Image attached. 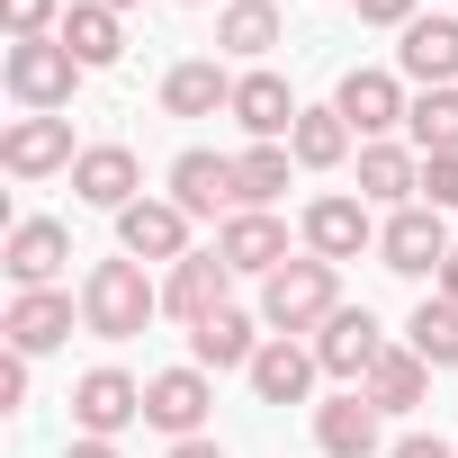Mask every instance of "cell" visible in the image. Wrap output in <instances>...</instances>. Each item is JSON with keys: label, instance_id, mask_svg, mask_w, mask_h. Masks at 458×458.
I'll return each mask as SVG.
<instances>
[{"label": "cell", "instance_id": "25", "mask_svg": "<svg viewBox=\"0 0 458 458\" xmlns=\"http://www.w3.org/2000/svg\"><path fill=\"white\" fill-rule=\"evenodd\" d=\"M360 395H369L377 413H413V404L431 395V360H422V351H395V342H386V360H377V369L360 377Z\"/></svg>", "mask_w": 458, "mask_h": 458}, {"label": "cell", "instance_id": "9", "mask_svg": "<svg viewBox=\"0 0 458 458\" xmlns=\"http://www.w3.org/2000/svg\"><path fill=\"white\" fill-rule=\"evenodd\" d=\"M225 288H234L225 252H189V261H171V279H162V315H180V324L198 333L207 315H225Z\"/></svg>", "mask_w": 458, "mask_h": 458}, {"label": "cell", "instance_id": "19", "mask_svg": "<svg viewBox=\"0 0 458 458\" xmlns=\"http://www.w3.org/2000/svg\"><path fill=\"white\" fill-rule=\"evenodd\" d=\"M315 369H324V360H315L306 342H288V333H270V342H261V360H252L243 377H252V395H261V404H306V386H315Z\"/></svg>", "mask_w": 458, "mask_h": 458}, {"label": "cell", "instance_id": "20", "mask_svg": "<svg viewBox=\"0 0 458 458\" xmlns=\"http://www.w3.org/2000/svg\"><path fill=\"white\" fill-rule=\"evenodd\" d=\"M377 404L351 386V395H333V404H315V449L324 458H377Z\"/></svg>", "mask_w": 458, "mask_h": 458}, {"label": "cell", "instance_id": "15", "mask_svg": "<svg viewBox=\"0 0 458 458\" xmlns=\"http://www.w3.org/2000/svg\"><path fill=\"white\" fill-rule=\"evenodd\" d=\"M333 108L351 117V135H369V144H377L386 126H404V108H413V99H404V81H395V72H369V64H360V72H342Z\"/></svg>", "mask_w": 458, "mask_h": 458}, {"label": "cell", "instance_id": "27", "mask_svg": "<svg viewBox=\"0 0 458 458\" xmlns=\"http://www.w3.org/2000/svg\"><path fill=\"white\" fill-rule=\"evenodd\" d=\"M288 153H297V171H333V162H351V117H342V108H306L297 135H288Z\"/></svg>", "mask_w": 458, "mask_h": 458}, {"label": "cell", "instance_id": "13", "mask_svg": "<svg viewBox=\"0 0 458 458\" xmlns=\"http://www.w3.org/2000/svg\"><path fill=\"white\" fill-rule=\"evenodd\" d=\"M72 117H19L10 135H0V171H19V180H46V171H72Z\"/></svg>", "mask_w": 458, "mask_h": 458}, {"label": "cell", "instance_id": "39", "mask_svg": "<svg viewBox=\"0 0 458 458\" xmlns=\"http://www.w3.org/2000/svg\"><path fill=\"white\" fill-rule=\"evenodd\" d=\"M440 297L458 306V243H449V261H440Z\"/></svg>", "mask_w": 458, "mask_h": 458}, {"label": "cell", "instance_id": "32", "mask_svg": "<svg viewBox=\"0 0 458 458\" xmlns=\"http://www.w3.org/2000/svg\"><path fill=\"white\" fill-rule=\"evenodd\" d=\"M0 28H10V37H55L64 0H0Z\"/></svg>", "mask_w": 458, "mask_h": 458}, {"label": "cell", "instance_id": "14", "mask_svg": "<svg viewBox=\"0 0 458 458\" xmlns=\"http://www.w3.org/2000/svg\"><path fill=\"white\" fill-rule=\"evenodd\" d=\"M225 117H234L243 135H261V144H288L306 108H297V90H288L279 72H243V81H234V108H225Z\"/></svg>", "mask_w": 458, "mask_h": 458}, {"label": "cell", "instance_id": "10", "mask_svg": "<svg viewBox=\"0 0 458 458\" xmlns=\"http://www.w3.org/2000/svg\"><path fill=\"white\" fill-rule=\"evenodd\" d=\"M0 333H10L19 360H46L55 342H72V297H64V288H19L10 315H0Z\"/></svg>", "mask_w": 458, "mask_h": 458}, {"label": "cell", "instance_id": "36", "mask_svg": "<svg viewBox=\"0 0 458 458\" xmlns=\"http://www.w3.org/2000/svg\"><path fill=\"white\" fill-rule=\"evenodd\" d=\"M386 458H458V449H449V440H431V431H413V440H395Z\"/></svg>", "mask_w": 458, "mask_h": 458}, {"label": "cell", "instance_id": "7", "mask_svg": "<svg viewBox=\"0 0 458 458\" xmlns=\"http://www.w3.org/2000/svg\"><path fill=\"white\" fill-rule=\"evenodd\" d=\"M369 243H377L369 198H315V207H306V252H315V261H333V270H342V261H360Z\"/></svg>", "mask_w": 458, "mask_h": 458}, {"label": "cell", "instance_id": "17", "mask_svg": "<svg viewBox=\"0 0 458 458\" xmlns=\"http://www.w3.org/2000/svg\"><path fill=\"white\" fill-rule=\"evenodd\" d=\"M135 189H144V171H135V153H126V144H90V153L72 162V198H81V207L126 216V207H135Z\"/></svg>", "mask_w": 458, "mask_h": 458}, {"label": "cell", "instance_id": "8", "mask_svg": "<svg viewBox=\"0 0 458 458\" xmlns=\"http://www.w3.org/2000/svg\"><path fill=\"white\" fill-rule=\"evenodd\" d=\"M216 252H225V270H252V279H270V270H288V225L270 216V207H243V216H225V234H216Z\"/></svg>", "mask_w": 458, "mask_h": 458}, {"label": "cell", "instance_id": "6", "mask_svg": "<svg viewBox=\"0 0 458 458\" xmlns=\"http://www.w3.org/2000/svg\"><path fill=\"white\" fill-rule=\"evenodd\" d=\"M64 261H72V234H64L55 216H19V225H10V243H0V270H10L19 288H55Z\"/></svg>", "mask_w": 458, "mask_h": 458}, {"label": "cell", "instance_id": "38", "mask_svg": "<svg viewBox=\"0 0 458 458\" xmlns=\"http://www.w3.org/2000/svg\"><path fill=\"white\" fill-rule=\"evenodd\" d=\"M64 458H117V440H72Z\"/></svg>", "mask_w": 458, "mask_h": 458}, {"label": "cell", "instance_id": "21", "mask_svg": "<svg viewBox=\"0 0 458 458\" xmlns=\"http://www.w3.org/2000/svg\"><path fill=\"white\" fill-rule=\"evenodd\" d=\"M171 207H180V216H216V207H234V162L207 153V144H189V153L171 162Z\"/></svg>", "mask_w": 458, "mask_h": 458}, {"label": "cell", "instance_id": "35", "mask_svg": "<svg viewBox=\"0 0 458 458\" xmlns=\"http://www.w3.org/2000/svg\"><path fill=\"white\" fill-rule=\"evenodd\" d=\"M28 404V360L10 351V360H0V413H19Z\"/></svg>", "mask_w": 458, "mask_h": 458}, {"label": "cell", "instance_id": "26", "mask_svg": "<svg viewBox=\"0 0 458 458\" xmlns=\"http://www.w3.org/2000/svg\"><path fill=\"white\" fill-rule=\"evenodd\" d=\"M162 108H171V117H216V108H234V72H225V64H171Z\"/></svg>", "mask_w": 458, "mask_h": 458}, {"label": "cell", "instance_id": "5", "mask_svg": "<svg viewBox=\"0 0 458 458\" xmlns=\"http://www.w3.org/2000/svg\"><path fill=\"white\" fill-rule=\"evenodd\" d=\"M72 422H81V440H117L126 422H144V386L126 369H90V377H72Z\"/></svg>", "mask_w": 458, "mask_h": 458}, {"label": "cell", "instance_id": "30", "mask_svg": "<svg viewBox=\"0 0 458 458\" xmlns=\"http://www.w3.org/2000/svg\"><path fill=\"white\" fill-rule=\"evenodd\" d=\"M404 351H422L431 369H458V306L449 297H422L413 324H404Z\"/></svg>", "mask_w": 458, "mask_h": 458}, {"label": "cell", "instance_id": "34", "mask_svg": "<svg viewBox=\"0 0 458 458\" xmlns=\"http://www.w3.org/2000/svg\"><path fill=\"white\" fill-rule=\"evenodd\" d=\"M413 10H422V0H360L369 28H413Z\"/></svg>", "mask_w": 458, "mask_h": 458}, {"label": "cell", "instance_id": "29", "mask_svg": "<svg viewBox=\"0 0 458 458\" xmlns=\"http://www.w3.org/2000/svg\"><path fill=\"white\" fill-rule=\"evenodd\" d=\"M216 46L243 55V64H261V55L279 46V10H270V0H234V10L216 19Z\"/></svg>", "mask_w": 458, "mask_h": 458}, {"label": "cell", "instance_id": "11", "mask_svg": "<svg viewBox=\"0 0 458 458\" xmlns=\"http://www.w3.org/2000/svg\"><path fill=\"white\" fill-rule=\"evenodd\" d=\"M315 360H324V377H351V386H360V377L386 360V333H377V315H369V306H342V315L315 333Z\"/></svg>", "mask_w": 458, "mask_h": 458}, {"label": "cell", "instance_id": "33", "mask_svg": "<svg viewBox=\"0 0 458 458\" xmlns=\"http://www.w3.org/2000/svg\"><path fill=\"white\" fill-rule=\"evenodd\" d=\"M422 207H440V216L458 207V153H431L422 162Z\"/></svg>", "mask_w": 458, "mask_h": 458}, {"label": "cell", "instance_id": "3", "mask_svg": "<svg viewBox=\"0 0 458 458\" xmlns=\"http://www.w3.org/2000/svg\"><path fill=\"white\" fill-rule=\"evenodd\" d=\"M0 81H10V99H19L28 117H55V108H72L81 64H72L64 37H10V55H0Z\"/></svg>", "mask_w": 458, "mask_h": 458}, {"label": "cell", "instance_id": "40", "mask_svg": "<svg viewBox=\"0 0 458 458\" xmlns=\"http://www.w3.org/2000/svg\"><path fill=\"white\" fill-rule=\"evenodd\" d=\"M99 10H135V0H99Z\"/></svg>", "mask_w": 458, "mask_h": 458}, {"label": "cell", "instance_id": "4", "mask_svg": "<svg viewBox=\"0 0 458 458\" xmlns=\"http://www.w3.org/2000/svg\"><path fill=\"white\" fill-rule=\"evenodd\" d=\"M377 261H386L395 279H431V270L449 261V225H440V207H395V216L377 225Z\"/></svg>", "mask_w": 458, "mask_h": 458}, {"label": "cell", "instance_id": "18", "mask_svg": "<svg viewBox=\"0 0 458 458\" xmlns=\"http://www.w3.org/2000/svg\"><path fill=\"white\" fill-rule=\"evenodd\" d=\"M261 315H243V306H225V315H207L198 333H189V369H252L261 360Z\"/></svg>", "mask_w": 458, "mask_h": 458}, {"label": "cell", "instance_id": "12", "mask_svg": "<svg viewBox=\"0 0 458 458\" xmlns=\"http://www.w3.org/2000/svg\"><path fill=\"white\" fill-rule=\"evenodd\" d=\"M207 404H216L207 369H162V377H144V422H153V431H171V440H198Z\"/></svg>", "mask_w": 458, "mask_h": 458}, {"label": "cell", "instance_id": "31", "mask_svg": "<svg viewBox=\"0 0 458 458\" xmlns=\"http://www.w3.org/2000/svg\"><path fill=\"white\" fill-rule=\"evenodd\" d=\"M404 126H413L422 162H431V153H458V90H422V99L404 108Z\"/></svg>", "mask_w": 458, "mask_h": 458}, {"label": "cell", "instance_id": "37", "mask_svg": "<svg viewBox=\"0 0 458 458\" xmlns=\"http://www.w3.org/2000/svg\"><path fill=\"white\" fill-rule=\"evenodd\" d=\"M171 458H225V449H216V440L198 431V440H171Z\"/></svg>", "mask_w": 458, "mask_h": 458}, {"label": "cell", "instance_id": "23", "mask_svg": "<svg viewBox=\"0 0 458 458\" xmlns=\"http://www.w3.org/2000/svg\"><path fill=\"white\" fill-rule=\"evenodd\" d=\"M395 64H404V81L449 90V81H458V28H449V19H413L404 46H395Z\"/></svg>", "mask_w": 458, "mask_h": 458}, {"label": "cell", "instance_id": "16", "mask_svg": "<svg viewBox=\"0 0 458 458\" xmlns=\"http://www.w3.org/2000/svg\"><path fill=\"white\" fill-rule=\"evenodd\" d=\"M117 243H126V261H189V216L171 198H135L117 216Z\"/></svg>", "mask_w": 458, "mask_h": 458}, {"label": "cell", "instance_id": "24", "mask_svg": "<svg viewBox=\"0 0 458 458\" xmlns=\"http://www.w3.org/2000/svg\"><path fill=\"white\" fill-rule=\"evenodd\" d=\"M55 37L72 46V64H81V72H108V64L126 55V28H117V10H99V0H72Z\"/></svg>", "mask_w": 458, "mask_h": 458}, {"label": "cell", "instance_id": "1", "mask_svg": "<svg viewBox=\"0 0 458 458\" xmlns=\"http://www.w3.org/2000/svg\"><path fill=\"white\" fill-rule=\"evenodd\" d=\"M153 315H162V288L144 279V261H90V279H81V333L135 342Z\"/></svg>", "mask_w": 458, "mask_h": 458}, {"label": "cell", "instance_id": "22", "mask_svg": "<svg viewBox=\"0 0 458 458\" xmlns=\"http://www.w3.org/2000/svg\"><path fill=\"white\" fill-rule=\"evenodd\" d=\"M360 198L369 207H422V162L404 144H360Z\"/></svg>", "mask_w": 458, "mask_h": 458}, {"label": "cell", "instance_id": "28", "mask_svg": "<svg viewBox=\"0 0 458 458\" xmlns=\"http://www.w3.org/2000/svg\"><path fill=\"white\" fill-rule=\"evenodd\" d=\"M288 171H297L288 144H252V153H234V207H270V198L288 189Z\"/></svg>", "mask_w": 458, "mask_h": 458}, {"label": "cell", "instance_id": "2", "mask_svg": "<svg viewBox=\"0 0 458 458\" xmlns=\"http://www.w3.org/2000/svg\"><path fill=\"white\" fill-rule=\"evenodd\" d=\"M333 315H342V270H333V261L306 252V261H288V270L261 279V324H270V333L297 342V333H324Z\"/></svg>", "mask_w": 458, "mask_h": 458}, {"label": "cell", "instance_id": "41", "mask_svg": "<svg viewBox=\"0 0 458 458\" xmlns=\"http://www.w3.org/2000/svg\"><path fill=\"white\" fill-rule=\"evenodd\" d=\"M189 10H198V0H189Z\"/></svg>", "mask_w": 458, "mask_h": 458}]
</instances>
